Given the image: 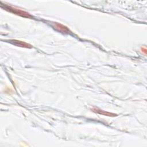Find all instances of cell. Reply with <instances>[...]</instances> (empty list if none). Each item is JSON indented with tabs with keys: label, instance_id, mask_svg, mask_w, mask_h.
<instances>
[{
	"label": "cell",
	"instance_id": "cell-1",
	"mask_svg": "<svg viewBox=\"0 0 147 147\" xmlns=\"http://www.w3.org/2000/svg\"><path fill=\"white\" fill-rule=\"evenodd\" d=\"M5 6V9L11 12V13H13L15 14H17V15H18L20 16H21V17H26V18H32V16L31 15H30L28 13L26 12V11H22L19 9H17L16 7H12V6H9V5H4Z\"/></svg>",
	"mask_w": 147,
	"mask_h": 147
},
{
	"label": "cell",
	"instance_id": "cell-2",
	"mask_svg": "<svg viewBox=\"0 0 147 147\" xmlns=\"http://www.w3.org/2000/svg\"><path fill=\"white\" fill-rule=\"evenodd\" d=\"M11 44L17 46V47H21L24 48H31L32 46L25 42L21 41L20 40H10L9 41Z\"/></svg>",
	"mask_w": 147,
	"mask_h": 147
},
{
	"label": "cell",
	"instance_id": "cell-3",
	"mask_svg": "<svg viewBox=\"0 0 147 147\" xmlns=\"http://www.w3.org/2000/svg\"><path fill=\"white\" fill-rule=\"evenodd\" d=\"M92 111H94L96 113H98V114H101V115H103L111 116V117H114V116L117 115V114H113V113H109V112H107V111H105L104 110L99 109L98 108H93L92 109Z\"/></svg>",
	"mask_w": 147,
	"mask_h": 147
},
{
	"label": "cell",
	"instance_id": "cell-4",
	"mask_svg": "<svg viewBox=\"0 0 147 147\" xmlns=\"http://www.w3.org/2000/svg\"><path fill=\"white\" fill-rule=\"evenodd\" d=\"M55 27L56 29H57L59 31L61 32H63V33H68L69 32V29L66 27L64 26V25L60 24H57V23H55Z\"/></svg>",
	"mask_w": 147,
	"mask_h": 147
}]
</instances>
